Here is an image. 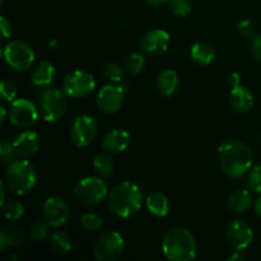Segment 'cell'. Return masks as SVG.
Returning a JSON list of instances; mask_svg holds the SVG:
<instances>
[{
	"instance_id": "obj_1",
	"label": "cell",
	"mask_w": 261,
	"mask_h": 261,
	"mask_svg": "<svg viewBox=\"0 0 261 261\" xmlns=\"http://www.w3.org/2000/svg\"><path fill=\"white\" fill-rule=\"evenodd\" d=\"M218 161L228 177L240 178L251 170L254 153L246 143L239 139H228L219 145Z\"/></svg>"
},
{
	"instance_id": "obj_2",
	"label": "cell",
	"mask_w": 261,
	"mask_h": 261,
	"mask_svg": "<svg viewBox=\"0 0 261 261\" xmlns=\"http://www.w3.org/2000/svg\"><path fill=\"white\" fill-rule=\"evenodd\" d=\"M162 252L170 261H191L198 254V245L188 228L175 227L163 236Z\"/></svg>"
},
{
	"instance_id": "obj_3",
	"label": "cell",
	"mask_w": 261,
	"mask_h": 261,
	"mask_svg": "<svg viewBox=\"0 0 261 261\" xmlns=\"http://www.w3.org/2000/svg\"><path fill=\"white\" fill-rule=\"evenodd\" d=\"M107 201L111 213L119 218H129L142 208L143 193L138 185L124 181L112 188Z\"/></svg>"
},
{
	"instance_id": "obj_4",
	"label": "cell",
	"mask_w": 261,
	"mask_h": 261,
	"mask_svg": "<svg viewBox=\"0 0 261 261\" xmlns=\"http://www.w3.org/2000/svg\"><path fill=\"white\" fill-rule=\"evenodd\" d=\"M5 181L13 193L17 195H25L35 188L37 173L28 161L19 158L8 165L5 171Z\"/></svg>"
},
{
	"instance_id": "obj_5",
	"label": "cell",
	"mask_w": 261,
	"mask_h": 261,
	"mask_svg": "<svg viewBox=\"0 0 261 261\" xmlns=\"http://www.w3.org/2000/svg\"><path fill=\"white\" fill-rule=\"evenodd\" d=\"M109 188L102 177H86L73 189V196L83 205H97L109 196Z\"/></svg>"
},
{
	"instance_id": "obj_6",
	"label": "cell",
	"mask_w": 261,
	"mask_h": 261,
	"mask_svg": "<svg viewBox=\"0 0 261 261\" xmlns=\"http://www.w3.org/2000/svg\"><path fill=\"white\" fill-rule=\"evenodd\" d=\"M68 94L59 88H46L40 97V111L43 119L55 122L68 110Z\"/></svg>"
},
{
	"instance_id": "obj_7",
	"label": "cell",
	"mask_w": 261,
	"mask_h": 261,
	"mask_svg": "<svg viewBox=\"0 0 261 261\" xmlns=\"http://www.w3.org/2000/svg\"><path fill=\"white\" fill-rule=\"evenodd\" d=\"M124 239L117 231L102 232L93 247V256L98 261H114L124 252Z\"/></svg>"
},
{
	"instance_id": "obj_8",
	"label": "cell",
	"mask_w": 261,
	"mask_h": 261,
	"mask_svg": "<svg viewBox=\"0 0 261 261\" xmlns=\"http://www.w3.org/2000/svg\"><path fill=\"white\" fill-rule=\"evenodd\" d=\"M4 59L13 70L25 71L35 61V51L25 41L15 40L5 46Z\"/></svg>"
},
{
	"instance_id": "obj_9",
	"label": "cell",
	"mask_w": 261,
	"mask_h": 261,
	"mask_svg": "<svg viewBox=\"0 0 261 261\" xmlns=\"http://www.w3.org/2000/svg\"><path fill=\"white\" fill-rule=\"evenodd\" d=\"M96 87L92 74L84 70H74L64 78L63 91L73 98H83L89 96Z\"/></svg>"
},
{
	"instance_id": "obj_10",
	"label": "cell",
	"mask_w": 261,
	"mask_h": 261,
	"mask_svg": "<svg viewBox=\"0 0 261 261\" xmlns=\"http://www.w3.org/2000/svg\"><path fill=\"white\" fill-rule=\"evenodd\" d=\"M98 126L96 120L89 115H79L73 121L70 129V137L78 148L88 147L97 137Z\"/></svg>"
},
{
	"instance_id": "obj_11",
	"label": "cell",
	"mask_w": 261,
	"mask_h": 261,
	"mask_svg": "<svg viewBox=\"0 0 261 261\" xmlns=\"http://www.w3.org/2000/svg\"><path fill=\"white\" fill-rule=\"evenodd\" d=\"M9 120L14 126L20 129L32 127L38 120V110L35 103L25 98H18L12 102Z\"/></svg>"
},
{
	"instance_id": "obj_12",
	"label": "cell",
	"mask_w": 261,
	"mask_h": 261,
	"mask_svg": "<svg viewBox=\"0 0 261 261\" xmlns=\"http://www.w3.org/2000/svg\"><path fill=\"white\" fill-rule=\"evenodd\" d=\"M224 234H226V241L229 247L239 251L246 250L254 241L252 228L242 219H234L229 222Z\"/></svg>"
},
{
	"instance_id": "obj_13",
	"label": "cell",
	"mask_w": 261,
	"mask_h": 261,
	"mask_svg": "<svg viewBox=\"0 0 261 261\" xmlns=\"http://www.w3.org/2000/svg\"><path fill=\"white\" fill-rule=\"evenodd\" d=\"M70 218V206L60 196H51L43 204V219L51 227L64 226Z\"/></svg>"
},
{
	"instance_id": "obj_14",
	"label": "cell",
	"mask_w": 261,
	"mask_h": 261,
	"mask_svg": "<svg viewBox=\"0 0 261 261\" xmlns=\"http://www.w3.org/2000/svg\"><path fill=\"white\" fill-rule=\"evenodd\" d=\"M125 93L122 87L119 86H105L97 96V106L105 114H115L119 111L124 105Z\"/></svg>"
},
{
	"instance_id": "obj_15",
	"label": "cell",
	"mask_w": 261,
	"mask_h": 261,
	"mask_svg": "<svg viewBox=\"0 0 261 261\" xmlns=\"http://www.w3.org/2000/svg\"><path fill=\"white\" fill-rule=\"evenodd\" d=\"M170 41L171 38L168 32L155 28V30L149 31L143 36L142 41H140V48L147 55L157 56L167 51Z\"/></svg>"
},
{
	"instance_id": "obj_16",
	"label": "cell",
	"mask_w": 261,
	"mask_h": 261,
	"mask_svg": "<svg viewBox=\"0 0 261 261\" xmlns=\"http://www.w3.org/2000/svg\"><path fill=\"white\" fill-rule=\"evenodd\" d=\"M13 148H14L15 157L22 158H30L31 155L35 154L40 148V138L38 134L31 130H25V132L20 133L15 137L13 140Z\"/></svg>"
},
{
	"instance_id": "obj_17",
	"label": "cell",
	"mask_w": 261,
	"mask_h": 261,
	"mask_svg": "<svg viewBox=\"0 0 261 261\" xmlns=\"http://www.w3.org/2000/svg\"><path fill=\"white\" fill-rule=\"evenodd\" d=\"M130 134L125 130L116 129L109 132L103 138L102 142V148L106 150L107 153H112V154H119L126 150L130 145Z\"/></svg>"
},
{
	"instance_id": "obj_18",
	"label": "cell",
	"mask_w": 261,
	"mask_h": 261,
	"mask_svg": "<svg viewBox=\"0 0 261 261\" xmlns=\"http://www.w3.org/2000/svg\"><path fill=\"white\" fill-rule=\"evenodd\" d=\"M229 105L236 112L244 114V112L250 111L254 106V94L246 87H232V91L229 93Z\"/></svg>"
},
{
	"instance_id": "obj_19",
	"label": "cell",
	"mask_w": 261,
	"mask_h": 261,
	"mask_svg": "<svg viewBox=\"0 0 261 261\" xmlns=\"http://www.w3.org/2000/svg\"><path fill=\"white\" fill-rule=\"evenodd\" d=\"M24 242V234L17 224H3L0 229V250L4 251L7 247H18Z\"/></svg>"
},
{
	"instance_id": "obj_20",
	"label": "cell",
	"mask_w": 261,
	"mask_h": 261,
	"mask_svg": "<svg viewBox=\"0 0 261 261\" xmlns=\"http://www.w3.org/2000/svg\"><path fill=\"white\" fill-rule=\"evenodd\" d=\"M180 87V78L173 69H166L158 75L157 89L161 96L171 97Z\"/></svg>"
},
{
	"instance_id": "obj_21",
	"label": "cell",
	"mask_w": 261,
	"mask_h": 261,
	"mask_svg": "<svg viewBox=\"0 0 261 261\" xmlns=\"http://www.w3.org/2000/svg\"><path fill=\"white\" fill-rule=\"evenodd\" d=\"M55 66L47 60H43L41 63L37 64L35 69L32 71V75H31V79H32V83L35 84L36 87H48L51 83H53L54 78H55Z\"/></svg>"
},
{
	"instance_id": "obj_22",
	"label": "cell",
	"mask_w": 261,
	"mask_h": 261,
	"mask_svg": "<svg viewBox=\"0 0 261 261\" xmlns=\"http://www.w3.org/2000/svg\"><path fill=\"white\" fill-rule=\"evenodd\" d=\"M145 205L149 213L155 217H166L170 213L171 204L167 196L162 193H152L145 199Z\"/></svg>"
},
{
	"instance_id": "obj_23",
	"label": "cell",
	"mask_w": 261,
	"mask_h": 261,
	"mask_svg": "<svg viewBox=\"0 0 261 261\" xmlns=\"http://www.w3.org/2000/svg\"><path fill=\"white\" fill-rule=\"evenodd\" d=\"M191 59L200 65H209L216 58V48L206 41H200L193 45L190 50Z\"/></svg>"
},
{
	"instance_id": "obj_24",
	"label": "cell",
	"mask_w": 261,
	"mask_h": 261,
	"mask_svg": "<svg viewBox=\"0 0 261 261\" xmlns=\"http://www.w3.org/2000/svg\"><path fill=\"white\" fill-rule=\"evenodd\" d=\"M252 204V196L247 190H237L229 195L227 205L233 213L242 214L250 209Z\"/></svg>"
},
{
	"instance_id": "obj_25",
	"label": "cell",
	"mask_w": 261,
	"mask_h": 261,
	"mask_svg": "<svg viewBox=\"0 0 261 261\" xmlns=\"http://www.w3.org/2000/svg\"><path fill=\"white\" fill-rule=\"evenodd\" d=\"M50 246L56 254L65 255L71 250V240L65 232L55 231L50 236Z\"/></svg>"
},
{
	"instance_id": "obj_26",
	"label": "cell",
	"mask_w": 261,
	"mask_h": 261,
	"mask_svg": "<svg viewBox=\"0 0 261 261\" xmlns=\"http://www.w3.org/2000/svg\"><path fill=\"white\" fill-rule=\"evenodd\" d=\"M114 161L107 154H98L93 161L94 172L102 178L111 177L114 173Z\"/></svg>"
},
{
	"instance_id": "obj_27",
	"label": "cell",
	"mask_w": 261,
	"mask_h": 261,
	"mask_svg": "<svg viewBox=\"0 0 261 261\" xmlns=\"http://www.w3.org/2000/svg\"><path fill=\"white\" fill-rule=\"evenodd\" d=\"M2 206L5 218L8 221H18L24 214V206H23V204L19 200H15V199L5 200L2 204Z\"/></svg>"
},
{
	"instance_id": "obj_28",
	"label": "cell",
	"mask_w": 261,
	"mask_h": 261,
	"mask_svg": "<svg viewBox=\"0 0 261 261\" xmlns=\"http://www.w3.org/2000/svg\"><path fill=\"white\" fill-rule=\"evenodd\" d=\"M125 69L130 75H138L145 69V59L142 54L133 53L125 59Z\"/></svg>"
},
{
	"instance_id": "obj_29",
	"label": "cell",
	"mask_w": 261,
	"mask_h": 261,
	"mask_svg": "<svg viewBox=\"0 0 261 261\" xmlns=\"http://www.w3.org/2000/svg\"><path fill=\"white\" fill-rule=\"evenodd\" d=\"M81 224L87 232L92 233V232H97L102 228L103 226V221L98 214L87 213L81 217Z\"/></svg>"
},
{
	"instance_id": "obj_30",
	"label": "cell",
	"mask_w": 261,
	"mask_h": 261,
	"mask_svg": "<svg viewBox=\"0 0 261 261\" xmlns=\"http://www.w3.org/2000/svg\"><path fill=\"white\" fill-rule=\"evenodd\" d=\"M103 76L112 83H119L124 78V69L117 63H107L103 66Z\"/></svg>"
},
{
	"instance_id": "obj_31",
	"label": "cell",
	"mask_w": 261,
	"mask_h": 261,
	"mask_svg": "<svg viewBox=\"0 0 261 261\" xmlns=\"http://www.w3.org/2000/svg\"><path fill=\"white\" fill-rule=\"evenodd\" d=\"M50 227L51 226L45 219L43 221H36L30 228V237L35 242L43 241L48 236V229H50Z\"/></svg>"
},
{
	"instance_id": "obj_32",
	"label": "cell",
	"mask_w": 261,
	"mask_h": 261,
	"mask_svg": "<svg viewBox=\"0 0 261 261\" xmlns=\"http://www.w3.org/2000/svg\"><path fill=\"white\" fill-rule=\"evenodd\" d=\"M171 12L176 17H188L193 10L191 0H170Z\"/></svg>"
},
{
	"instance_id": "obj_33",
	"label": "cell",
	"mask_w": 261,
	"mask_h": 261,
	"mask_svg": "<svg viewBox=\"0 0 261 261\" xmlns=\"http://www.w3.org/2000/svg\"><path fill=\"white\" fill-rule=\"evenodd\" d=\"M0 91H2V96L3 98L5 99L7 102H13L15 101L17 98V94H18V88L13 82L7 81H2V84H0Z\"/></svg>"
},
{
	"instance_id": "obj_34",
	"label": "cell",
	"mask_w": 261,
	"mask_h": 261,
	"mask_svg": "<svg viewBox=\"0 0 261 261\" xmlns=\"http://www.w3.org/2000/svg\"><path fill=\"white\" fill-rule=\"evenodd\" d=\"M249 186L252 191L261 194V165L255 166L249 175Z\"/></svg>"
},
{
	"instance_id": "obj_35",
	"label": "cell",
	"mask_w": 261,
	"mask_h": 261,
	"mask_svg": "<svg viewBox=\"0 0 261 261\" xmlns=\"http://www.w3.org/2000/svg\"><path fill=\"white\" fill-rule=\"evenodd\" d=\"M237 32H239L240 36L245 38H252L255 36V32H256V28H255V24L249 19L241 20V22L237 24L236 27Z\"/></svg>"
},
{
	"instance_id": "obj_36",
	"label": "cell",
	"mask_w": 261,
	"mask_h": 261,
	"mask_svg": "<svg viewBox=\"0 0 261 261\" xmlns=\"http://www.w3.org/2000/svg\"><path fill=\"white\" fill-rule=\"evenodd\" d=\"M0 155H2V160L4 163H8V165H9L10 162H13V158L15 157L13 144H10L7 140L3 139L2 142H0Z\"/></svg>"
},
{
	"instance_id": "obj_37",
	"label": "cell",
	"mask_w": 261,
	"mask_h": 261,
	"mask_svg": "<svg viewBox=\"0 0 261 261\" xmlns=\"http://www.w3.org/2000/svg\"><path fill=\"white\" fill-rule=\"evenodd\" d=\"M0 30H2V41H5L12 35V24L5 17H0Z\"/></svg>"
},
{
	"instance_id": "obj_38",
	"label": "cell",
	"mask_w": 261,
	"mask_h": 261,
	"mask_svg": "<svg viewBox=\"0 0 261 261\" xmlns=\"http://www.w3.org/2000/svg\"><path fill=\"white\" fill-rule=\"evenodd\" d=\"M251 53L256 60L261 61V35L252 38L251 42Z\"/></svg>"
},
{
	"instance_id": "obj_39",
	"label": "cell",
	"mask_w": 261,
	"mask_h": 261,
	"mask_svg": "<svg viewBox=\"0 0 261 261\" xmlns=\"http://www.w3.org/2000/svg\"><path fill=\"white\" fill-rule=\"evenodd\" d=\"M247 256L242 251H239V250H234L233 254L228 257V261H244L246 260Z\"/></svg>"
},
{
	"instance_id": "obj_40",
	"label": "cell",
	"mask_w": 261,
	"mask_h": 261,
	"mask_svg": "<svg viewBox=\"0 0 261 261\" xmlns=\"http://www.w3.org/2000/svg\"><path fill=\"white\" fill-rule=\"evenodd\" d=\"M228 81H229V83H231V86H232V87L239 86V83H240V76H239V74L232 73L231 75H229Z\"/></svg>"
},
{
	"instance_id": "obj_41",
	"label": "cell",
	"mask_w": 261,
	"mask_h": 261,
	"mask_svg": "<svg viewBox=\"0 0 261 261\" xmlns=\"http://www.w3.org/2000/svg\"><path fill=\"white\" fill-rule=\"evenodd\" d=\"M255 212H256L257 216L261 217V196L257 198L256 203H255Z\"/></svg>"
},
{
	"instance_id": "obj_42",
	"label": "cell",
	"mask_w": 261,
	"mask_h": 261,
	"mask_svg": "<svg viewBox=\"0 0 261 261\" xmlns=\"http://www.w3.org/2000/svg\"><path fill=\"white\" fill-rule=\"evenodd\" d=\"M145 2H148L152 5H162V4H166V3H168L170 0H145Z\"/></svg>"
},
{
	"instance_id": "obj_43",
	"label": "cell",
	"mask_w": 261,
	"mask_h": 261,
	"mask_svg": "<svg viewBox=\"0 0 261 261\" xmlns=\"http://www.w3.org/2000/svg\"><path fill=\"white\" fill-rule=\"evenodd\" d=\"M0 193H2V198H0V201H2V204L5 201V185L4 182L0 184Z\"/></svg>"
},
{
	"instance_id": "obj_44",
	"label": "cell",
	"mask_w": 261,
	"mask_h": 261,
	"mask_svg": "<svg viewBox=\"0 0 261 261\" xmlns=\"http://www.w3.org/2000/svg\"><path fill=\"white\" fill-rule=\"evenodd\" d=\"M0 114H2V116H0V122H4L5 117H7V111H5V107H0Z\"/></svg>"
},
{
	"instance_id": "obj_45",
	"label": "cell",
	"mask_w": 261,
	"mask_h": 261,
	"mask_svg": "<svg viewBox=\"0 0 261 261\" xmlns=\"http://www.w3.org/2000/svg\"><path fill=\"white\" fill-rule=\"evenodd\" d=\"M9 260H15V261H18V257L15 256V255H12V256H9Z\"/></svg>"
}]
</instances>
